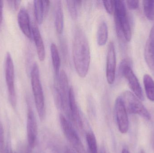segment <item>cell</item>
Segmentation results:
<instances>
[{
    "label": "cell",
    "mask_w": 154,
    "mask_h": 153,
    "mask_svg": "<svg viewBox=\"0 0 154 153\" xmlns=\"http://www.w3.org/2000/svg\"><path fill=\"white\" fill-rule=\"evenodd\" d=\"M73 55L77 74L81 78H84L88 74L90 64V49L85 33L79 27L74 34Z\"/></svg>",
    "instance_id": "cell-1"
},
{
    "label": "cell",
    "mask_w": 154,
    "mask_h": 153,
    "mask_svg": "<svg viewBox=\"0 0 154 153\" xmlns=\"http://www.w3.org/2000/svg\"><path fill=\"white\" fill-rule=\"evenodd\" d=\"M115 25L119 38L122 41L130 42L132 37V30L128 16L125 5L123 1H114Z\"/></svg>",
    "instance_id": "cell-2"
},
{
    "label": "cell",
    "mask_w": 154,
    "mask_h": 153,
    "mask_svg": "<svg viewBox=\"0 0 154 153\" xmlns=\"http://www.w3.org/2000/svg\"><path fill=\"white\" fill-rule=\"evenodd\" d=\"M58 84L54 88V97L57 107L66 113L69 112V86L68 78L66 72L62 70L60 73Z\"/></svg>",
    "instance_id": "cell-3"
},
{
    "label": "cell",
    "mask_w": 154,
    "mask_h": 153,
    "mask_svg": "<svg viewBox=\"0 0 154 153\" xmlns=\"http://www.w3.org/2000/svg\"><path fill=\"white\" fill-rule=\"evenodd\" d=\"M31 81L36 109L41 120L45 116L44 93L40 76L39 69L36 63L33 64L31 72Z\"/></svg>",
    "instance_id": "cell-4"
},
{
    "label": "cell",
    "mask_w": 154,
    "mask_h": 153,
    "mask_svg": "<svg viewBox=\"0 0 154 153\" xmlns=\"http://www.w3.org/2000/svg\"><path fill=\"white\" fill-rule=\"evenodd\" d=\"M132 62L130 59L128 58L123 59L119 67L118 75L120 77L122 76L125 77L134 94L140 100L143 101L144 97L143 90L138 79L132 70Z\"/></svg>",
    "instance_id": "cell-5"
},
{
    "label": "cell",
    "mask_w": 154,
    "mask_h": 153,
    "mask_svg": "<svg viewBox=\"0 0 154 153\" xmlns=\"http://www.w3.org/2000/svg\"><path fill=\"white\" fill-rule=\"evenodd\" d=\"M120 98L123 101L125 107L128 113L141 116L146 120H150L151 115L140 100L132 92L125 91Z\"/></svg>",
    "instance_id": "cell-6"
},
{
    "label": "cell",
    "mask_w": 154,
    "mask_h": 153,
    "mask_svg": "<svg viewBox=\"0 0 154 153\" xmlns=\"http://www.w3.org/2000/svg\"><path fill=\"white\" fill-rule=\"evenodd\" d=\"M5 71L9 100L12 107L14 108L17 103V98L14 87V65L11 56L9 53H7L5 56Z\"/></svg>",
    "instance_id": "cell-7"
},
{
    "label": "cell",
    "mask_w": 154,
    "mask_h": 153,
    "mask_svg": "<svg viewBox=\"0 0 154 153\" xmlns=\"http://www.w3.org/2000/svg\"><path fill=\"white\" fill-rule=\"evenodd\" d=\"M61 127L64 134L77 153H87L84 146L72 124L63 115L60 116Z\"/></svg>",
    "instance_id": "cell-8"
},
{
    "label": "cell",
    "mask_w": 154,
    "mask_h": 153,
    "mask_svg": "<svg viewBox=\"0 0 154 153\" xmlns=\"http://www.w3.org/2000/svg\"><path fill=\"white\" fill-rule=\"evenodd\" d=\"M115 110L119 132L122 134H126L129 128V120L127 111L120 97H119L116 100Z\"/></svg>",
    "instance_id": "cell-9"
},
{
    "label": "cell",
    "mask_w": 154,
    "mask_h": 153,
    "mask_svg": "<svg viewBox=\"0 0 154 153\" xmlns=\"http://www.w3.org/2000/svg\"><path fill=\"white\" fill-rule=\"evenodd\" d=\"M27 134L29 147L30 149H33L37 142L38 125L35 114L29 103H28L27 113Z\"/></svg>",
    "instance_id": "cell-10"
},
{
    "label": "cell",
    "mask_w": 154,
    "mask_h": 153,
    "mask_svg": "<svg viewBox=\"0 0 154 153\" xmlns=\"http://www.w3.org/2000/svg\"><path fill=\"white\" fill-rule=\"evenodd\" d=\"M116 68V56L115 45L113 42H110L108 46L106 67V77L109 84H113L115 81Z\"/></svg>",
    "instance_id": "cell-11"
},
{
    "label": "cell",
    "mask_w": 154,
    "mask_h": 153,
    "mask_svg": "<svg viewBox=\"0 0 154 153\" xmlns=\"http://www.w3.org/2000/svg\"><path fill=\"white\" fill-rule=\"evenodd\" d=\"M68 117L80 129L83 128V124L79 109L78 107L74 90L70 87L69 93V112Z\"/></svg>",
    "instance_id": "cell-12"
},
{
    "label": "cell",
    "mask_w": 154,
    "mask_h": 153,
    "mask_svg": "<svg viewBox=\"0 0 154 153\" xmlns=\"http://www.w3.org/2000/svg\"><path fill=\"white\" fill-rule=\"evenodd\" d=\"M18 22L21 30L27 37L31 39L32 31L30 26L29 16L27 10L21 8L18 14Z\"/></svg>",
    "instance_id": "cell-13"
},
{
    "label": "cell",
    "mask_w": 154,
    "mask_h": 153,
    "mask_svg": "<svg viewBox=\"0 0 154 153\" xmlns=\"http://www.w3.org/2000/svg\"><path fill=\"white\" fill-rule=\"evenodd\" d=\"M144 57L149 67L154 70V24L151 28L145 48Z\"/></svg>",
    "instance_id": "cell-14"
},
{
    "label": "cell",
    "mask_w": 154,
    "mask_h": 153,
    "mask_svg": "<svg viewBox=\"0 0 154 153\" xmlns=\"http://www.w3.org/2000/svg\"><path fill=\"white\" fill-rule=\"evenodd\" d=\"M49 1H34V12L35 19L39 24L43 22L44 17L48 14L50 6Z\"/></svg>",
    "instance_id": "cell-15"
},
{
    "label": "cell",
    "mask_w": 154,
    "mask_h": 153,
    "mask_svg": "<svg viewBox=\"0 0 154 153\" xmlns=\"http://www.w3.org/2000/svg\"><path fill=\"white\" fill-rule=\"evenodd\" d=\"M32 37L35 42L38 57L40 61L42 62L45 58V49L44 42L39 30L37 26H33L32 28Z\"/></svg>",
    "instance_id": "cell-16"
},
{
    "label": "cell",
    "mask_w": 154,
    "mask_h": 153,
    "mask_svg": "<svg viewBox=\"0 0 154 153\" xmlns=\"http://www.w3.org/2000/svg\"><path fill=\"white\" fill-rule=\"evenodd\" d=\"M64 25V14L61 1H57L55 6V26L59 34L63 32Z\"/></svg>",
    "instance_id": "cell-17"
},
{
    "label": "cell",
    "mask_w": 154,
    "mask_h": 153,
    "mask_svg": "<svg viewBox=\"0 0 154 153\" xmlns=\"http://www.w3.org/2000/svg\"><path fill=\"white\" fill-rule=\"evenodd\" d=\"M50 49L53 69L56 76V80L58 81L59 76L60 68V59L59 53L57 46L54 43H51Z\"/></svg>",
    "instance_id": "cell-18"
},
{
    "label": "cell",
    "mask_w": 154,
    "mask_h": 153,
    "mask_svg": "<svg viewBox=\"0 0 154 153\" xmlns=\"http://www.w3.org/2000/svg\"><path fill=\"white\" fill-rule=\"evenodd\" d=\"M146 94L149 100L154 102V81L149 75L145 74L143 78Z\"/></svg>",
    "instance_id": "cell-19"
},
{
    "label": "cell",
    "mask_w": 154,
    "mask_h": 153,
    "mask_svg": "<svg viewBox=\"0 0 154 153\" xmlns=\"http://www.w3.org/2000/svg\"><path fill=\"white\" fill-rule=\"evenodd\" d=\"M108 38V28L105 22L100 24L98 29L97 40L99 46H104L106 45Z\"/></svg>",
    "instance_id": "cell-20"
},
{
    "label": "cell",
    "mask_w": 154,
    "mask_h": 153,
    "mask_svg": "<svg viewBox=\"0 0 154 153\" xmlns=\"http://www.w3.org/2000/svg\"><path fill=\"white\" fill-rule=\"evenodd\" d=\"M143 12L148 20H154V0H144L143 1Z\"/></svg>",
    "instance_id": "cell-21"
},
{
    "label": "cell",
    "mask_w": 154,
    "mask_h": 153,
    "mask_svg": "<svg viewBox=\"0 0 154 153\" xmlns=\"http://www.w3.org/2000/svg\"><path fill=\"white\" fill-rule=\"evenodd\" d=\"M86 140L88 147L89 153H98L97 140L94 134L88 132L86 134Z\"/></svg>",
    "instance_id": "cell-22"
},
{
    "label": "cell",
    "mask_w": 154,
    "mask_h": 153,
    "mask_svg": "<svg viewBox=\"0 0 154 153\" xmlns=\"http://www.w3.org/2000/svg\"><path fill=\"white\" fill-rule=\"evenodd\" d=\"M66 2L70 16L73 19H76L78 15V8L80 6L82 1H67Z\"/></svg>",
    "instance_id": "cell-23"
},
{
    "label": "cell",
    "mask_w": 154,
    "mask_h": 153,
    "mask_svg": "<svg viewBox=\"0 0 154 153\" xmlns=\"http://www.w3.org/2000/svg\"><path fill=\"white\" fill-rule=\"evenodd\" d=\"M103 5L107 12L109 14H113L115 10L114 1H103Z\"/></svg>",
    "instance_id": "cell-24"
},
{
    "label": "cell",
    "mask_w": 154,
    "mask_h": 153,
    "mask_svg": "<svg viewBox=\"0 0 154 153\" xmlns=\"http://www.w3.org/2000/svg\"><path fill=\"white\" fill-rule=\"evenodd\" d=\"M4 133L2 125L0 121V153H5Z\"/></svg>",
    "instance_id": "cell-25"
},
{
    "label": "cell",
    "mask_w": 154,
    "mask_h": 153,
    "mask_svg": "<svg viewBox=\"0 0 154 153\" xmlns=\"http://www.w3.org/2000/svg\"><path fill=\"white\" fill-rule=\"evenodd\" d=\"M127 5L128 9L130 10H135L138 9L139 6V1H127Z\"/></svg>",
    "instance_id": "cell-26"
},
{
    "label": "cell",
    "mask_w": 154,
    "mask_h": 153,
    "mask_svg": "<svg viewBox=\"0 0 154 153\" xmlns=\"http://www.w3.org/2000/svg\"><path fill=\"white\" fill-rule=\"evenodd\" d=\"M9 4L11 8H13L14 10H16L19 7L21 1H8Z\"/></svg>",
    "instance_id": "cell-27"
},
{
    "label": "cell",
    "mask_w": 154,
    "mask_h": 153,
    "mask_svg": "<svg viewBox=\"0 0 154 153\" xmlns=\"http://www.w3.org/2000/svg\"><path fill=\"white\" fill-rule=\"evenodd\" d=\"M3 1H0V26L2 23L3 17Z\"/></svg>",
    "instance_id": "cell-28"
},
{
    "label": "cell",
    "mask_w": 154,
    "mask_h": 153,
    "mask_svg": "<svg viewBox=\"0 0 154 153\" xmlns=\"http://www.w3.org/2000/svg\"><path fill=\"white\" fill-rule=\"evenodd\" d=\"M5 152L6 153H14L10 143H8V144L7 145V148H6Z\"/></svg>",
    "instance_id": "cell-29"
},
{
    "label": "cell",
    "mask_w": 154,
    "mask_h": 153,
    "mask_svg": "<svg viewBox=\"0 0 154 153\" xmlns=\"http://www.w3.org/2000/svg\"><path fill=\"white\" fill-rule=\"evenodd\" d=\"M65 153H77L74 150H72L71 148H69L67 147L65 151Z\"/></svg>",
    "instance_id": "cell-30"
},
{
    "label": "cell",
    "mask_w": 154,
    "mask_h": 153,
    "mask_svg": "<svg viewBox=\"0 0 154 153\" xmlns=\"http://www.w3.org/2000/svg\"><path fill=\"white\" fill-rule=\"evenodd\" d=\"M130 153V152L128 151V149H126V148H124L123 149L122 151V153Z\"/></svg>",
    "instance_id": "cell-31"
},
{
    "label": "cell",
    "mask_w": 154,
    "mask_h": 153,
    "mask_svg": "<svg viewBox=\"0 0 154 153\" xmlns=\"http://www.w3.org/2000/svg\"><path fill=\"white\" fill-rule=\"evenodd\" d=\"M100 153H107L106 152V150L104 148H102L101 149V151H100Z\"/></svg>",
    "instance_id": "cell-32"
},
{
    "label": "cell",
    "mask_w": 154,
    "mask_h": 153,
    "mask_svg": "<svg viewBox=\"0 0 154 153\" xmlns=\"http://www.w3.org/2000/svg\"><path fill=\"white\" fill-rule=\"evenodd\" d=\"M139 153H145V152L143 150H142L140 151Z\"/></svg>",
    "instance_id": "cell-33"
},
{
    "label": "cell",
    "mask_w": 154,
    "mask_h": 153,
    "mask_svg": "<svg viewBox=\"0 0 154 153\" xmlns=\"http://www.w3.org/2000/svg\"></svg>",
    "instance_id": "cell-34"
}]
</instances>
